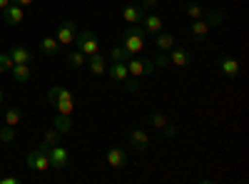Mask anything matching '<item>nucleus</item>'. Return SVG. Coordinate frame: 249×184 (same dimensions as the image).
I'll list each match as a JSON object with an SVG mask.
<instances>
[{"label":"nucleus","mask_w":249,"mask_h":184,"mask_svg":"<svg viewBox=\"0 0 249 184\" xmlns=\"http://www.w3.org/2000/svg\"><path fill=\"white\" fill-rule=\"evenodd\" d=\"M219 72H222L227 80H237V77H239V63H237V57L224 55V57L219 60Z\"/></svg>","instance_id":"8"},{"label":"nucleus","mask_w":249,"mask_h":184,"mask_svg":"<svg viewBox=\"0 0 249 184\" xmlns=\"http://www.w3.org/2000/svg\"><path fill=\"white\" fill-rule=\"evenodd\" d=\"M68 65H70V67H85V65H88V55L80 52V50L68 52Z\"/></svg>","instance_id":"25"},{"label":"nucleus","mask_w":249,"mask_h":184,"mask_svg":"<svg viewBox=\"0 0 249 184\" xmlns=\"http://www.w3.org/2000/svg\"><path fill=\"white\" fill-rule=\"evenodd\" d=\"M60 97H72V92H70L68 87H62V85H55V87L48 90V100H50V102H55V100H60Z\"/></svg>","instance_id":"26"},{"label":"nucleus","mask_w":249,"mask_h":184,"mask_svg":"<svg viewBox=\"0 0 249 184\" xmlns=\"http://www.w3.org/2000/svg\"><path fill=\"white\" fill-rule=\"evenodd\" d=\"M15 139V127L5 125L3 130H0V142H13Z\"/></svg>","instance_id":"32"},{"label":"nucleus","mask_w":249,"mask_h":184,"mask_svg":"<svg viewBox=\"0 0 249 184\" xmlns=\"http://www.w3.org/2000/svg\"><path fill=\"white\" fill-rule=\"evenodd\" d=\"M157 8V0H142V10L147 13V10H155Z\"/></svg>","instance_id":"37"},{"label":"nucleus","mask_w":249,"mask_h":184,"mask_svg":"<svg viewBox=\"0 0 249 184\" xmlns=\"http://www.w3.org/2000/svg\"><path fill=\"white\" fill-rule=\"evenodd\" d=\"M53 105L57 107L60 115H72V112H75V100H72V97H60V100L53 102Z\"/></svg>","instance_id":"23"},{"label":"nucleus","mask_w":249,"mask_h":184,"mask_svg":"<svg viewBox=\"0 0 249 184\" xmlns=\"http://www.w3.org/2000/svg\"><path fill=\"white\" fill-rule=\"evenodd\" d=\"M147 125H152L155 130H162L164 125H167V117H164L162 112H150L147 115Z\"/></svg>","instance_id":"27"},{"label":"nucleus","mask_w":249,"mask_h":184,"mask_svg":"<svg viewBox=\"0 0 249 184\" xmlns=\"http://www.w3.org/2000/svg\"><path fill=\"white\" fill-rule=\"evenodd\" d=\"M190 35L197 40V43H204L207 35H210V28H207L204 20H192V25H190Z\"/></svg>","instance_id":"15"},{"label":"nucleus","mask_w":249,"mask_h":184,"mask_svg":"<svg viewBox=\"0 0 249 184\" xmlns=\"http://www.w3.org/2000/svg\"><path fill=\"white\" fill-rule=\"evenodd\" d=\"M10 60H13V65H30L33 63V52L25 48V45H15L8 50Z\"/></svg>","instance_id":"11"},{"label":"nucleus","mask_w":249,"mask_h":184,"mask_svg":"<svg viewBox=\"0 0 249 184\" xmlns=\"http://www.w3.org/2000/svg\"><path fill=\"white\" fill-rule=\"evenodd\" d=\"M60 137H62V134H60L55 127L48 130V132H45V145H50V147H53V145H60Z\"/></svg>","instance_id":"31"},{"label":"nucleus","mask_w":249,"mask_h":184,"mask_svg":"<svg viewBox=\"0 0 249 184\" xmlns=\"http://www.w3.org/2000/svg\"><path fill=\"white\" fill-rule=\"evenodd\" d=\"M20 179L15 174H8V177H0V184H18Z\"/></svg>","instance_id":"38"},{"label":"nucleus","mask_w":249,"mask_h":184,"mask_svg":"<svg viewBox=\"0 0 249 184\" xmlns=\"http://www.w3.org/2000/svg\"><path fill=\"white\" fill-rule=\"evenodd\" d=\"M0 15H3V20H5V23L8 25H20V23H23V20H25V8H20V5H15V3H10L3 13H0Z\"/></svg>","instance_id":"9"},{"label":"nucleus","mask_w":249,"mask_h":184,"mask_svg":"<svg viewBox=\"0 0 249 184\" xmlns=\"http://www.w3.org/2000/svg\"><path fill=\"white\" fill-rule=\"evenodd\" d=\"M155 48H157V52H170V50L175 48V35L160 30L157 37H155Z\"/></svg>","instance_id":"14"},{"label":"nucleus","mask_w":249,"mask_h":184,"mask_svg":"<svg viewBox=\"0 0 249 184\" xmlns=\"http://www.w3.org/2000/svg\"><path fill=\"white\" fill-rule=\"evenodd\" d=\"M10 3H15V5H20V8H30L35 0H10Z\"/></svg>","instance_id":"39"},{"label":"nucleus","mask_w":249,"mask_h":184,"mask_svg":"<svg viewBox=\"0 0 249 184\" xmlns=\"http://www.w3.org/2000/svg\"><path fill=\"white\" fill-rule=\"evenodd\" d=\"M122 17H124L127 25H137V23H142L144 10H142V5H124L122 8Z\"/></svg>","instance_id":"13"},{"label":"nucleus","mask_w":249,"mask_h":184,"mask_svg":"<svg viewBox=\"0 0 249 184\" xmlns=\"http://www.w3.org/2000/svg\"><path fill=\"white\" fill-rule=\"evenodd\" d=\"M152 60H155V65H157V67H167V65H170V57H167V52H157Z\"/></svg>","instance_id":"34"},{"label":"nucleus","mask_w":249,"mask_h":184,"mask_svg":"<svg viewBox=\"0 0 249 184\" xmlns=\"http://www.w3.org/2000/svg\"><path fill=\"white\" fill-rule=\"evenodd\" d=\"M10 67H13L10 55L8 52H0V72H10Z\"/></svg>","instance_id":"33"},{"label":"nucleus","mask_w":249,"mask_h":184,"mask_svg":"<svg viewBox=\"0 0 249 184\" xmlns=\"http://www.w3.org/2000/svg\"><path fill=\"white\" fill-rule=\"evenodd\" d=\"M124 65H127V72H130L132 77H142V75H144V60H140V57H135V55H132Z\"/></svg>","instance_id":"22"},{"label":"nucleus","mask_w":249,"mask_h":184,"mask_svg":"<svg viewBox=\"0 0 249 184\" xmlns=\"http://www.w3.org/2000/svg\"><path fill=\"white\" fill-rule=\"evenodd\" d=\"M75 35H77V25L72 20H65V23H60L57 33H55V40L60 43V48H68L75 43Z\"/></svg>","instance_id":"5"},{"label":"nucleus","mask_w":249,"mask_h":184,"mask_svg":"<svg viewBox=\"0 0 249 184\" xmlns=\"http://www.w3.org/2000/svg\"><path fill=\"white\" fill-rule=\"evenodd\" d=\"M75 45H77V50H80V52H85L88 57H90V55H95V52H100L97 35H95L92 30H80V33L75 35Z\"/></svg>","instance_id":"3"},{"label":"nucleus","mask_w":249,"mask_h":184,"mask_svg":"<svg viewBox=\"0 0 249 184\" xmlns=\"http://www.w3.org/2000/svg\"><path fill=\"white\" fill-rule=\"evenodd\" d=\"M40 52L43 55H48V57H53V55H57L60 52V43L53 37V35H45L43 40H40Z\"/></svg>","instance_id":"17"},{"label":"nucleus","mask_w":249,"mask_h":184,"mask_svg":"<svg viewBox=\"0 0 249 184\" xmlns=\"http://www.w3.org/2000/svg\"><path fill=\"white\" fill-rule=\"evenodd\" d=\"M155 70H157L155 60H152V57H144V75H152Z\"/></svg>","instance_id":"35"},{"label":"nucleus","mask_w":249,"mask_h":184,"mask_svg":"<svg viewBox=\"0 0 249 184\" xmlns=\"http://www.w3.org/2000/svg\"><path fill=\"white\" fill-rule=\"evenodd\" d=\"M130 147H135L137 152H147L152 147V139L144 130H130Z\"/></svg>","instance_id":"6"},{"label":"nucleus","mask_w":249,"mask_h":184,"mask_svg":"<svg viewBox=\"0 0 249 184\" xmlns=\"http://www.w3.org/2000/svg\"><path fill=\"white\" fill-rule=\"evenodd\" d=\"M48 157H50V169H68L70 167V152L60 145H53L48 150Z\"/></svg>","instance_id":"4"},{"label":"nucleus","mask_w":249,"mask_h":184,"mask_svg":"<svg viewBox=\"0 0 249 184\" xmlns=\"http://www.w3.org/2000/svg\"><path fill=\"white\" fill-rule=\"evenodd\" d=\"M105 159H107V165L115 167V169L127 167V152H124L122 147H110L107 154H105Z\"/></svg>","instance_id":"10"},{"label":"nucleus","mask_w":249,"mask_h":184,"mask_svg":"<svg viewBox=\"0 0 249 184\" xmlns=\"http://www.w3.org/2000/svg\"><path fill=\"white\" fill-rule=\"evenodd\" d=\"M48 150H50V145H40V147H35L30 154H28V167L30 169H35V172H48L50 169V157H48Z\"/></svg>","instance_id":"2"},{"label":"nucleus","mask_w":249,"mask_h":184,"mask_svg":"<svg viewBox=\"0 0 249 184\" xmlns=\"http://www.w3.org/2000/svg\"><path fill=\"white\" fill-rule=\"evenodd\" d=\"M202 20L207 23V28H219L222 23H224V15L219 13V10H204V15H202Z\"/></svg>","instance_id":"21"},{"label":"nucleus","mask_w":249,"mask_h":184,"mask_svg":"<svg viewBox=\"0 0 249 184\" xmlns=\"http://www.w3.org/2000/svg\"><path fill=\"white\" fill-rule=\"evenodd\" d=\"M144 35H147V30L140 28V23L124 28V33H122V48L127 50L130 55H140L144 50Z\"/></svg>","instance_id":"1"},{"label":"nucleus","mask_w":249,"mask_h":184,"mask_svg":"<svg viewBox=\"0 0 249 184\" xmlns=\"http://www.w3.org/2000/svg\"><path fill=\"white\" fill-rule=\"evenodd\" d=\"M88 67H90V72H92L95 77L105 75V72H107V57H105V55H100V52L90 55V57H88Z\"/></svg>","instance_id":"12"},{"label":"nucleus","mask_w":249,"mask_h":184,"mask_svg":"<svg viewBox=\"0 0 249 184\" xmlns=\"http://www.w3.org/2000/svg\"><path fill=\"white\" fill-rule=\"evenodd\" d=\"M162 132H164V137H170V139H172V137L177 134V127L172 125V122H167V125H164V127H162Z\"/></svg>","instance_id":"36"},{"label":"nucleus","mask_w":249,"mask_h":184,"mask_svg":"<svg viewBox=\"0 0 249 184\" xmlns=\"http://www.w3.org/2000/svg\"><path fill=\"white\" fill-rule=\"evenodd\" d=\"M170 65H175V67H190L192 65V52L190 50H184V48H172L170 50Z\"/></svg>","instance_id":"7"},{"label":"nucleus","mask_w":249,"mask_h":184,"mask_svg":"<svg viewBox=\"0 0 249 184\" xmlns=\"http://www.w3.org/2000/svg\"><path fill=\"white\" fill-rule=\"evenodd\" d=\"M10 75H13V80L15 83H30V65H13L10 67Z\"/></svg>","instance_id":"20"},{"label":"nucleus","mask_w":249,"mask_h":184,"mask_svg":"<svg viewBox=\"0 0 249 184\" xmlns=\"http://www.w3.org/2000/svg\"><path fill=\"white\" fill-rule=\"evenodd\" d=\"M130 57H132V55H130L127 50H124L122 45H117V48H112V50H110V55H107V63H127Z\"/></svg>","instance_id":"24"},{"label":"nucleus","mask_w":249,"mask_h":184,"mask_svg":"<svg viewBox=\"0 0 249 184\" xmlns=\"http://www.w3.org/2000/svg\"><path fill=\"white\" fill-rule=\"evenodd\" d=\"M3 100H5V97H3V90H0V105H3Z\"/></svg>","instance_id":"41"},{"label":"nucleus","mask_w":249,"mask_h":184,"mask_svg":"<svg viewBox=\"0 0 249 184\" xmlns=\"http://www.w3.org/2000/svg\"><path fill=\"white\" fill-rule=\"evenodd\" d=\"M105 75H110L112 80H117V83H122L130 72H127V65L124 63H107V72Z\"/></svg>","instance_id":"18"},{"label":"nucleus","mask_w":249,"mask_h":184,"mask_svg":"<svg viewBox=\"0 0 249 184\" xmlns=\"http://www.w3.org/2000/svg\"><path fill=\"white\" fill-rule=\"evenodd\" d=\"M8 5H10V0H0V13H3Z\"/></svg>","instance_id":"40"},{"label":"nucleus","mask_w":249,"mask_h":184,"mask_svg":"<svg viewBox=\"0 0 249 184\" xmlns=\"http://www.w3.org/2000/svg\"><path fill=\"white\" fill-rule=\"evenodd\" d=\"M142 25H144V30H147V33L157 35V33L162 30V17H160V15H155V13H144Z\"/></svg>","instance_id":"16"},{"label":"nucleus","mask_w":249,"mask_h":184,"mask_svg":"<svg viewBox=\"0 0 249 184\" xmlns=\"http://www.w3.org/2000/svg\"><path fill=\"white\" fill-rule=\"evenodd\" d=\"M20 117H23V115H20L18 107H8V110H5V125L18 127V125H20Z\"/></svg>","instance_id":"28"},{"label":"nucleus","mask_w":249,"mask_h":184,"mask_svg":"<svg viewBox=\"0 0 249 184\" xmlns=\"http://www.w3.org/2000/svg\"><path fill=\"white\" fill-rule=\"evenodd\" d=\"M122 85H124V92H140V80L137 77H132V75H127V77H124L122 80Z\"/></svg>","instance_id":"29"},{"label":"nucleus","mask_w":249,"mask_h":184,"mask_svg":"<svg viewBox=\"0 0 249 184\" xmlns=\"http://www.w3.org/2000/svg\"><path fill=\"white\" fill-rule=\"evenodd\" d=\"M60 134H68L70 130H72V115H55V125H53Z\"/></svg>","instance_id":"19"},{"label":"nucleus","mask_w":249,"mask_h":184,"mask_svg":"<svg viewBox=\"0 0 249 184\" xmlns=\"http://www.w3.org/2000/svg\"><path fill=\"white\" fill-rule=\"evenodd\" d=\"M187 15H190L192 20H202V15H204V8H202L199 3H192L190 8H187Z\"/></svg>","instance_id":"30"}]
</instances>
